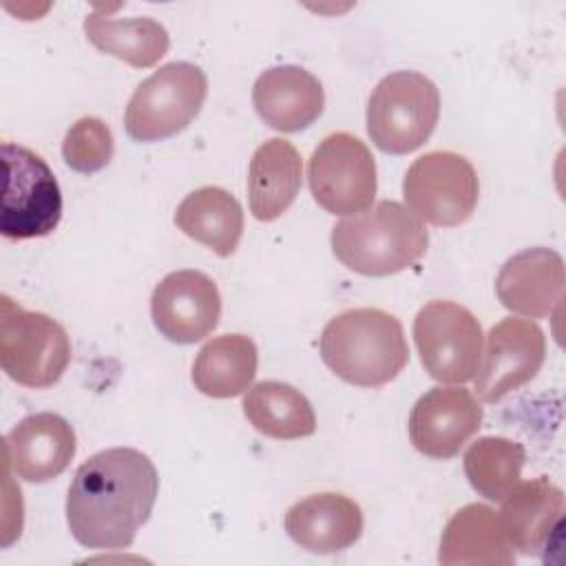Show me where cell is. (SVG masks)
<instances>
[{
  "label": "cell",
  "instance_id": "obj_1",
  "mask_svg": "<svg viewBox=\"0 0 566 566\" xmlns=\"http://www.w3.org/2000/svg\"><path fill=\"white\" fill-rule=\"evenodd\" d=\"M159 475L139 449L113 447L91 455L66 493L71 535L86 548H128L153 513Z\"/></svg>",
  "mask_w": 566,
  "mask_h": 566
},
{
  "label": "cell",
  "instance_id": "obj_2",
  "mask_svg": "<svg viewBox=\"0 0 566 566\" xmlns=\"http://www.w3.org/2000/svg\"><path fill=\"white\" fill-rule=\"evenodd\" d=\"M323 363L345 382L380 387L409 360L400 321L378 307H354L327 321L321 334Z\"/></svg>",
  "mask_w": 566,
  "mask_h": 566
},
{
  "label": "cell",
  "instance_id": "obj_3",
  "mask_svg": "<svg viewBox=\"0 0 566 566\" xmlns=\"http://www.w3.org/2000/svg\"><path fill=\"white\" fill-rule=\"evenodd\" d=\"M332 252L352 272L389 276L418 263L429 245L424 223L398 201H378L332 230Z\"/></svg>",
  "mask_w": 566,
  "mask_h": 566
},
{
  "label": "cell",
  "instance_id": "obj_4",
  "mask_svg": "<svg viewBox=\"0 0 566 566\" xmlns=\"http://www.w3.org/2000/svg\"><path fill=\"white\" fill-rule=\"evenodd\" d=\"M440 117L438 86L416 71L385 75L367 102V135L389 155L420 148L436 130Z\"/></svg>",
  "mask_w": 566,
  "mask_h": 566
},
{
  "label": "cell",
  "instance_id": "obj_5",
  "mask_svg": "<svg viewBox=\"0 0 566 566\" xmlns=\"http://www.w3.org/2000/svg\"><path fill=\"white\" fill-rule=\"evenodd\" d=\"M0 232L22 241L51 234L62 219V192L49 164L20 144L4 142Z\"/></svg>",
  "mask_w": 566,
  "mask_h": 566
},
{
  "label": "cell",
  "instance_id": "obj_6",
  "mask_svg": "<svg viewBox=\"0 0 566 566\" xmlns=\"http://www.w3.org/2000/svg\"><path fill=\"white\" fill-rule=\"evenodd\" d=\"M71 363L64 327L42 312H29L2 294L0 365L18 385L44 389L55 385Z\"/></svg>",
  "mask_w": 566,
  "mask_h": 566
},
{
  "label": "cell",
  "instance_id": "obj_7",
  "mask_svg": "<svg viewBox=\"0 0 566 566\" xmlns=\"http://www.w3.org/2000/svg\"><path fill=\"white\" fill-rule=\"evenodd\" d=\"M208 95L206 73L190 62H170L146 77L128 99L126 133L135 142H159L184 130Z\"/></svg>",
  "mask_w": 566,
  "mask_h": 566
},
{
  "label": "cell",
  "instance_id": "obj_8",
  "mask_svg": "<svg viewBox=\"0 0 566 566\" xmlns=\"http://www.w3.org/2000/svg\"><path fill=\"white\" fill-rule=\"evenodd\" d=\"M402 197L420 221L453 228L464 223L478 206V172L473 164L458 153L431 150L407 168Z\"/></svg>",
  "mask_w": 566,
  "mask_h": 566
},
{
  "label": "cell",
  "instance_id": "obj_9",
  "mask_svg": "<svg viewBox=\"0 0 566 566\" xmlns=\"http://www.w3.org/2000/svg\"><path fill=\"white\" fill-rule=\"evenodd\" d=\"M413 340L424 371L438 382L475 376L484 334L478 318L453 301H429L413 318Z\"/></svg>",
  "mask_w": 566,
  "mask_h": 566
},
{
  "label": "cell",
  "instance_id": "obj_10",
  "mask_svg": "<svg viewBox=\"0 0 566 566\" xmlns=\"http://www.w3.org/2000/svg\"><path fill=\"white\" fill-rule=\"evenodd\" d=\"M307 181L314 201L332 214H352L376 197V161L365 142L349 133L327 135L310 157Z\"/></svg>",
  "mask_w": 566,
  "mask_h": 566
},
{
  "label": "cell",
  "instance_id": "obj_11",
  "mask_svg": "<svg viewBox=\"0 0 566 566\" xmlns=\"http://www.w3.org/2000/svg\"><path fill=\"white\" fill-rule=\"evenodd\" d=\"M546 358V336L528 318H502L491 327L482 352L475 394L484 402H497L522 385L531 382Z\"/></svg>",
  "mask_w": 566,
  "mask_h": 566
},
{
  "label": "cell",
  "instance_id": "obj_12",
  "mask_svg": "<svg viewBox=\"0 0 566 566\" xmlns=\"http://www.w3.org/2000/svg\"><path fill=\"white\" fill-rule=\"evenodd\" d=\"M150 314L155 327L168 340L179 345L199 343L219 323L221 294L208 274L177 270L155 285Z\"/></svg>",
  "mask_w": 566,
  "mask_h": 566
},
{
  "label": "cell",
  "instance_id": "obj_13",
  "mask_svg": "<svg viewBox=\"0 0 566 566\" xmlns=\"http://www.w3.org/2000/svg\"><path fill=\"white\" fill-rule=\"evenodd\" d=\"M482 407L464 387H433L422 394L409 413V440L429 458L447 460L478 433Z\"/></svg>",
  "mask_w": 566,
  "mask_h": 566
},
{
  "label": "cell",
  "instance_id": "obj_14",
  "mask_svg": "<svg viewBox=\"0 0 566 566\" xmlns=\"http://www.w3.org/2000/svg\"><path fill=\"white\" fill-rule=\"evenodd\" d=\"M500 303L528 318L551 316L564 298V259L551 248L513 254L495 279Z\"/></svg>",
  "mask_w": 566,
  "mask_h": 566
},
{
  "label": "cell",
  "instance_id": "obj_15",
  "mask_svg": "<svg viewBox=\"0 0 566 566\" xmlns=\"http://www.w3.org/2000/svg\"><path fill=\"white\" fill-rule=\"evenodd\" d=\"M11 471L27 482L57 478L75 455V431L57 413L42 411L22 418L4 438Z\"/></svg>",
  "mask_w": 566,
  "mask_h": 566
},
{
  "label": "cell",
  "instance_id": "obj_16",
  "mask_svg": "<svg viewBox=\"0 0 566 566\" xmlns=\"http://www.w3.org/2000/svg\"><path fill=\"white\" fill-rule=\"evenodd\" d=\"M259 117L281 133H296L314 124L325 106L323 84L310 71L283 64L263 71L252 88Z\"/></svg>",
  "mask_w": 566,
  "mask_h": 566
},
{
  "label": "cell",
  "instance_id": "obj_17",
  "mask_svg": "<svg viewBox=\"0 0 566 566\" xmlns=\"http://www.w3.org/2000/svg\"><path fill=\"white\" fill-rule=\"evenodd\" d=\"M285 531L310 553H338L363 535V511L347 495L314 493L287 509Z\"/></svg>",
  "mask_w": 566,
  "mask_h": 566
},
{
  "label": "cell",
  "instance_id": "obj_18",
  "mask_svg": "<svg viewBox=\"0 0 566 566\" xmlns=\"http://www.w3.org/2000/svg\"><path fill=\"white\" fill-rule=\"evenodd\" d=\"M500 524L511 548L542 555L564 513V493L548 478L517 482L502 500Z\"/></svg>",
  "mask_w": 566,
  "mask_h": 566
},
{
  "label": "cell",
  "instance_id": "obj_19",
  "mask_svg": "<svg viewBox=\"0 0 566 566\" xmlns=\"http://www.w3.org/2000/svg\"><path fill=\"white\" fill-rule=\"evenodd\" d=\"M438 559L444 566H511L515 553L504 535L500 515L486 504H467L447 522Z\"/></svg>",
  "mask_w": 566,
  "mask_h": 566
},
{
  "label": "cell",
  "instance_id": "obj_20",
  "mask_svg": "<svg viewBox=\"0 0 566 566\" xmlns=\"http://www.w3.org/2000/svg\"><path fill=\"white\" fill-rule=\"evenodd\" d=\"M301 155L287 139L274 137L263 142L248 168V199L254 219H279L301 190Z\"/></svg>",
  "mask_w": 566,
  "mask_h": 566
},
{
  "label": "cell",
  "instance_id": "obj_21",
  "mask_svg": "<svg viewBox=\"0 0 566 566\" xmlns=\"http://www.w3.org/2000/svg\"><path fill=\"white\" fill-rule=\"evenodd\" d=\"M175 223L186 237L208 245L214 254L230 256L243 234V210L228 190L203 186L184 197Z\"/></svg>",
  "mask_w": 566,
  "mask_h": 566
},
{
  "label": "cell",
  "instance_id": "obj_22",
  "mask_svg": "<svg viewBox=\"0 0 566 566\" xmlns=\"http://www.w3.org/2000/svg\"><path fill=\"white\" fill-rule=\"evenodd\" d=\"M256 345L245 334H223L208 340L192 363V385L210 398H234L256 376Z\"/></svg>",
  "mask_w": 566,
  "mask_h": 566
},
{
  "label": "cell",
  "instance_id": "obj_23",
  "mask_svg": "<svg viewBox=\"0 0 566 566\" xmlns=\"http://www.w3.org/2000/svg\"><path fill=\"white\" fill-rule=\"evenodd\" d=\"M248 422L263 436L276 440L307 438L316 431V413L310 400L292 385L263 380L243 396Z\"/></svg>",
  "mask_w": 566,
  "mask_h": 566
},
{
  "label": "cell",
  "instance_id": "obj_24",
  "mask_svg": "<svg viewBox=\"0 0 566 566\" xmlns=\"http://www.w3.org/2000/svg\"><path fill=\"white\" fill-rule=\"evenodd\" d=\"M84 33L97 51L124 60L126 64L137 69L157 64L170 46L168 31L157 20H115L102 15L97 9L84 18Z\"/></svg>",
  "mask_w": 566,
  "mask_h": 566
},
{
  "label": "cell",
  "instance_id": "obj_25",
  "mask_svg": "<svg viewBox=\"0 0 566 566\" xmlns=\"http://www.w3.org/2000/svg\"><path fill=\"white\" fill-rule=\"evenodd\" d=\"M526 451L520 442L484 436L464 453V473L471 486L486 500L500 502L522 478Z\"/></svg>",
  "mask_w": 566,
  "mask_h": 566
},
{
  "label": "cell",
  "instance_id": "obj_26",
  "mask_svg": "<svg viewBox=\"0 0 566 566\" xmlns=\"http://www.w3.org/2000/svg\"><path fill=\"white\" fill-rule=\"evenodd\" d=\"M62 157L75 172H97L113 157L111 128L99 117L77 119L64 135Z\"/></svg>",
  "mask_w": 566,
  "mask_h": 566
}]
</instances>
